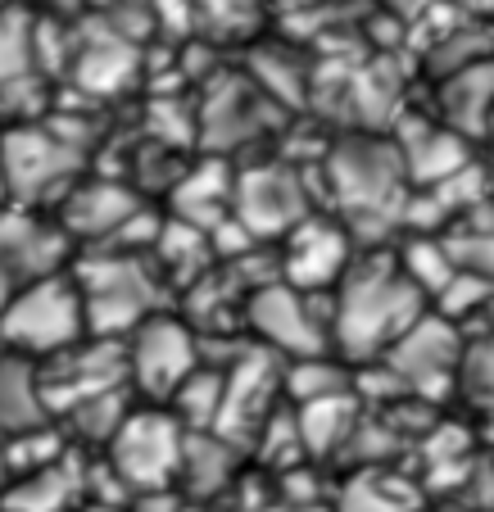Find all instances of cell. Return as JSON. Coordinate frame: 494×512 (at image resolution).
<instances>
[{"label":"cell","instance_id":"obj_1","mask_svg":"<svg viewBox=\"0 0 494 512\" xmlns=\"http://www.w3.org/2000/svg\"><path fill=\"white\" fill-rule=\"evenodd\" d=\"M422 313L427 295L408 281L399 263L354 254L349 272L331 290V349L345 363L381 358Z\"/></svg>","mask_w":494,"mask_h":512},{"label":"cell","instance_id":"obj_2","mask_svg":"<svg viewBox=\"0 0 494 512\" xmlns=\"http://www.w3.org/2000/svg\"><path fill=\"white\" fill-rule=\"evenodd\" d=\"M73 281L82 295V313H87L91 336H114L123 340L136 322H146L150 313L168 309V281L150 254L136 250H78L68 263Z\"/></svg>","mask_w":494,"mask_h":512},{"label":"cell","instance_id":"obj_3","mask_svg":"<svg viewBox=\"0 0 494 512\" xmlns=\"http://www.w3.org/2000/svg\"><path fill=\"white\" fill-rule=\"evenodd\" d=\"M82 173H87L82 141L64 136L59 123H46V114L0 127V182L14 204L55 209Z\"/></svg>","mask_w":494,"mask_h":512},{"label":"cell","instance_id":"obj_4","mask_svg":"<svg viewBox=\"0 0 494 512\" xmlns=\"http://www.w3.org/2000/svg\"><path fill=\"white\" fill-rule=\"evenodd\" d=\"M322 177H327V186H331V200L349 213V223H345L349 236L359 232L363 223H372V218L399 213V204H404V195H408L404 150L372 132L340 136L327 150Z\"/></svg>","mask_w":494,"mask_h":512},{"label":"cell","instance_id":"obj_5","mask_svg":"<svg viewBox=\"0 0 494 512\" xmlns=\"http://www.w3.org/2000/svg\"><path fill=\"white\" fill-rule=\"evenodd\" d=\"M87 336V313L73 272H50L28 286H19L0 304V349L23 358H50Z\"/></svg>","mask_w":494,"mask_h":512},{"label":"cell","instance_id":"obj_6","mask_svg":"<svg viewBox=\"0 0 494 512\" xmlns=\"http://www.w3.org/2000/svg\"><path fill=\"white\" fill-rule=\"evenodd\" d=\"M182 445L186 426L173 417V408L132 399V408L123 413L118 431L105 445V467L127 494L168 490L177 481V467H182Z\"/></svg>","mask_w":494,"mask_h":512},{"label":"cell","instance_id":"obj_7","mask_svg":"<svg viewBox=\"0 0 494 512\" xmlns=\"http://www.w3.org/2000/svg\"><path fill=\"white\" fill-rule=\"evenodd\" d=\"M127 390L146 404H168L177 386L204 363L200 331L177 309H159L123 336Z\"/></svg>","mask_w":494,"mask_h":512},{"label":"cell","instance_id":"obj_8","mask_svg":"<svg viewBox=\"0 0 494 512\" xmlns=\"http://www.w3.org/2000/svg\"><path fill=\"white\" fill-rule=\"evenodd\" d=\"M245 331L277 358H304L331 349V318L318 313V295L291 281H263L245 295Z\"/></svg>","mask_w":494,"mask_h":512},{"label":"cell","instance_id":"obj_9","mask_svg":"<svg viewBox=\"0 0 494 512\" xmlns=\"http://www.w3.org/2000/svg\"><path fill=\"white\" fill-rule=\"evenodd\" d=\"M313 213V191L304 186V168L263 159L236 173L232 186V218L263 245H277L281 236L300 227Z\"/></svg>","mask_w":494,"mask_h":512},{"label":"cell","instance_id":"obj_10","mask_svg":"<svg viewBox=\"0 0 494 512\" xmlns=\"http://www.w3.org/2000/svg\"><path fill=\"white\" fill-rule=\"evenodd\" d=\"M73 254L78 250H73L55 213L10 200L0 209V304L28 281L64 272L73 263Z\"/></svg>","mask_w":494,"mask_h":512},{"label":"cell","instance_id":"obj_11","mask_svg":"<svg viewBox=\"0 0 494 512\" xmlns=\"http://www.w3.org/2000/svg\"><path fill=\"white\" fill-rule=\"evenodd\" d=\"M146 209V195L136 191L132 182H114V177H87L64 191V200L55 204L59 227L68 232L73 250H91V245H105L132 223V213Z\"/></svg>","mask_w":494,"mask_h":512},{"label":"cell","instance_id":"obj_12","mask_svg":"<svg viewBox=\"0 0 494 512\" xmlns=\"http://www.w3.org/2000/svg\"><path fill=\"white\" fill-rule=\"evenodd\" d=\"M281 281H291L300 290H313V295H331L340 286V277L354 263V236H349L345 223L336 218H318L309 213L300 227L281 236Z\"/></svg>","mask_w":494,"mask_h":512},{"label":"cell","instance_id":"obj_13","mask_svg":"<svg viewBox=\"0 0 494 512\" xmlns=\"http://www.w3.org/2000/svg\"><path fill=\"white\" fill-rule=\"evenodd\" d=\"M381 358H386V372L399 381V386L427 395V386L458 377L463 336H458V327L445 318V313H422Z\"/></svg>","mask_w":494,"mask_h":512},{"label":"cell","instance_id":"obj_14","mask_svg":"<svg viewBox=\"0 0 494 512\" xmlns=\"http://www.w3.org/2000/svg\"><path fill=\"white\" fill-rule=\"evenodd\" d=\"M82 494H87V476L68 449L55 463L37 467V472H19L0 485V512H73Z\"/></svg>","mask_w":494,"mask_h":512},{"label":"cell","instance_id":"obj_15","mask_svg":"<svg viewBox=\"0 0 494 512\" xmlns=\"http://www.w3.org/2000/svg\"><path fill=\"white\" fill-rule=\"evenodd\" d=\"M232 186H236L232 164H227L223 155H209L204 164L186 168L173 182L168 209H173V218H182V223H195V227H204V232H214L218 223L232 218Z\"/></svg>","mask_w":494,"mask_h":512},{"label":"cell","instance_id":"obj_16","mask_svg":"<svg viewBox=\"0 0 494 512\" xmlns=\"http://www.w3.org/2000/svg\"><path fill=\"white\" fill-rule=\"evenodd\" d=\"M46 73L37 46V19L23 14L19 5L0 10V109L5 123L14 118V96L19 91H37V78Z\"/></svg>","mask_w":494,"mask_h":512},{"label":"cell","instance_id":"obj_17","mask_svg":"<svg viewBox=\"0 0 494 512\" xmlns=\"http://www.w3.org/2000/svg\"><path fill=\"white\" fill-rule=\"evenodd\" d=\"M236 458H241V445H232L227 435H218V431H186L177 481H182L186 494H195V499H214L218 490H227V485H232Z\"/></svg>","mask_w":494,"mask_h":512},{"label":"cell","instance_id":"obj_18","mask_svg":"<svg viewBox=\"0 0 494 512\" xmlns=\"http://www.w3.org/2000/svg\"><path fill=\"white\" fill-rule=\"evenodd\" d=\"M354 404H359L354 390H345V395H327V399H309V404H291L304 454L327 458V454H336V449H345L349 431H354V422H359V408Z\"/></svg>","mask_w":494,"mask_h":512},{"label":"cell","instance_id":"obj_19","mask_svg":"<svg viewBox=\"0 0 494 512\" xmlns=\"http://www.w3.org/2000/svg\"><path fill=\"white\" fill-rule=\"evenodd\" d=\"M268 5L272 0H191L195 37L214 41V46H232V41L254 46L268 19Z\"/></svg>","mask_w":494,"mask_h":512},{"label":"cell","instance_id":"obj_20","mask_svg":"<svg viewBox=\"0 0 494 512\" xmlns=\"http://www.w3.org/2000/svg\"><path fill=\"white\" fill-rule=\"evenodd\" d=\"M223 390H227V368L204 358L200 368L168 395V408H173V417L186 431H214L218 413H223Z\"/></svg>","mask_w":494,"mask_h":512},{"label":"cell","instance_id":"obj_21","mask_svg":"<svg viewBox=\"0 0 494 512\" xmlns=\"http://www.w3.org/2000/svg\"><path fill=\"white\" fill-rule=\"evenodd\" d=\"M345 390H354V377L345 372V358H331V349L327 354L286 358V368H281V395L291 399V404L345 395Z\"/></svg>","mask_w":494,"mask_h":512},{"label":"cell","instance_id":"obj_22","mask_svg":"<svg viewBox=\"0 0 494 512\" xmlns=\"http://www.w3.org/2000/svg\"><path fill=\"white\" fill-rule=\"evenodd\" d=\"M399 268L408 272V281H413L422 295H440V290L454 281V272H458V263H454V254H449V245L445 241H436V236H417V241H408L404 250H399Z\"/></svg>","mask_w":494,"mask_h":512},{"label":"cell","instance_id":"obj_23","mask_svg":"<svg viewBox=\"0 0 494 512\" xmlns=\"http://www.w3.org/2000/svg\"><path fill=\"white\" fill-rule=\"evenodd\" d=\"M458 386H467L472 395H494V340L463 349V358H458Z\"/></svg>","mask_w":494,"mask_h":512},{"label":"cell","instance_id":"obj_24","mask_svg":"<svg viewBox=\"0 0 494 512\" xmlns=\"http://www.w3.org/2000/svg\"><path fill=\"white\" fill-rule=\"evenodd\" d=\"M345 512H399V503L390 499V485L377 476H359L354 490L345 499Z\"/></svg>","mask_w":494,"mask_h":512},{"label":"cell","instance_id":"obj_25","mask_svg":"<svg viewBox=\"0 0 494 512\" xmlns=\"http://www.w3.org/2000/svg\"><path fill=\"white\" fill-rule=\"evenodd\" d=\"M127 512H182V503H177L173 490H141V494H132V508Z\"/></svg>","mask_w":494,"mask_h":512},{"label":"cell","instance_id":"obj_26","mask_svg":"<svg viewBox=\"0 0 494 512\" xmlns=\"http://www.w3.org/2000/svg\"><path fill=\"white\" fill-rule=\"evenodd\" d=\"M91 10H105V5H114V0H87Z\"/></svg>","mask_w":494,"mask_h":512},{"label":"cell","instance_id":"obj_27","mask_svg":"<svg viewBox=\"0 0 494 512\" xmlns=\"http://www.w3.org/2000/svg\"><path fill=\"white\" fill-rule=\"evenodd\" d=\"M5 476H10V472H5V458H0V485H5Z\"/></svg>","mask_w":494,"mask_h":512},{"label":"cell","instance_id":"obj_28","mask_svg":"<svg viewBox=\"0 0 494 512\" xmlns=\"http://www.w3.org/2000/svg\"><path fill=\"white\" fill-rule=\"evenodd\" d=\"M5 5H10V0H0V10H5Z\"/></svg>","mask_w":494,"mask_h":512}]
</instances>
